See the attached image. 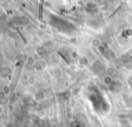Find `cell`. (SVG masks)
Listing matches in <instances>:
<instances>
[{
    "label": "cell",
    "mask_w": 132,
    "mask_h": 127,
    "mask_svg": "<svg viewBox=\"0 0 132 127\" xmlns=\"http://www.w3.org/2000/svg\"><path fill=\"white\" fill-rule=\"evenodd\" d=\"M126 127H128V126H126Z\"/></svg>",
    "instance_id": "cell-1"
}]
</instances>
